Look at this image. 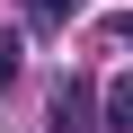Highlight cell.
<instances>
[{
  "mask_svg": "<svg viewBox=\"0 0 133 133\" xmlns=\"http://www.w3.org/2000/svg\"><path fill=\"white\" fill-rule=\"evenodd\" d=\"M53 133H98V89L89 80H62L53 89Z\"/></svg>",
  "mask_w": 133,
  "mask_h": 133,
  "instance_id": "obj_1",
  "label": "cell"
},
{
  "mask_svg": "<svg viewBox=\"0 0 133 133\" xmlns=\"http://www.w3.org/2000/svg\"><path fill=\"white\" fill-rule=\"evenodd\" d=\"M18 80V36H0V89Z\"/></svg>",
  "mask_w": 133,
  "mask_h": 133,
  "instance_id": "obj_3",
  "label": "cell"
},
{
  "mask_svg": "<svg viewBox=\"0 0 133 133\" xmlns=\"http://www.w3.org/2000/svg\"><path fill=\"white\" fill-rule=\"evenodd\" d=\"M27 18H36V27H62V18H71V0H27Z\"/></svg>",
  "mask_w": 133,
  "mask_h": 133,
  "instance_id": "obj_2",
  "label": "cell"
}]
</instances>
